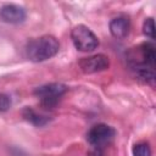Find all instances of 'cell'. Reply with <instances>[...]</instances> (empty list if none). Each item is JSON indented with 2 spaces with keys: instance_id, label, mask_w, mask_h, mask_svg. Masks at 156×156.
<instances>
[{
  "instance_id": "obj_1",
  "label": "cell",
  "mask_w": 156,
  "mask_h": 156,
  "mask_svg": "<svg viewBox=\"0 0 156 156\" xmlns=\"http://www.w3.org/2000/svg\"><path fill=\"white\" fill-rule=\"evenodd\" d=\"M60 50L58 40L52 35L30 39L26 45V56L33 62H43L54 57Z\"/></svg>"
},
{
  "instance_id": "obj_2",
  "label": "cell",
  "mask_w": 156,
  "mask_h": 156,
  "mask_svg": "<svg viewBox=\"0 0 156 156\" xmlns=\"http://www.w3.org/2000/svg\"><path fill=\"white\" fill-rule=\"evenodd\" d=\"M67 91V87L61 83H50L45 85H40L35 88L34 95L40 99V105L46 108L51 110L56 107L61 96Z\"/></svg>"
},
{
  "instance_id": "obj_3",
  "label": "cell",
  "mask_w": 156,
  "mask_h": 156,
  "mask_svg": "<svg viewBox=\"0 0 156 156\" xmlns=\"http://www.w3.org/2000/svg\"><path fill=\"white\" fill-rule=\"evenodd\" d=\"M71 38L77 48V50L83 52L94 51L99 46V39L94 34V32L84 24H78L73 27L71 32Z\"/></svg>"
},
{
  "instance_id": "obj_4",
  "label": "cell",
  "mask_w": 156,
  "mask_h": 156,
  "mask_svg": "<svg viewBox=\"0 0 156 156\" xmlns=\"http://www.w3.org/2000/svg\"><path fill=\"white\" fill-rule=\"evenodd\" d=\"M115 135H116V130L111 126L99 123L89 129V132L87 133V140L93 147L104 150V147L107 146L113 140Z\"/></svg>"
},
{
  "instance_id": "obj_5",
  "label": "cell",
  "mask_w": 156,
  "mask_h": 156,
  "mask_svg": "<svg viewBox=\"0 0 156 156\" xmlns=\"http://www.w3.org/2000/svg\"><path fill=\"white\" fill-rule=\"evenodd\" d=\"M110 66V60L104 54H96L93 56L83 57L79 61V68L85 74H91L107 69Z\"/></svg>"
},
{
  "instance_id": "obj_6",
  "label": "cell",
  "mask_w": 156,
  "mask_h": 156,
  "mask_svg": "<svg viewBox=\"0 0 156 156\" xmlns=\"http://www.w3.org/2000/svg\"><path fill=\"white\" fill-rule=\"evenodd\" d=\"M26 10L22 6H18L16 4H6L0 7V18L11 24H18L22 23L26 20Z\"/></svg>"
},
{
  "instance_id": "obj_7",
  "label": "cell",
  "mask_w": 156,
  "mask_h": 156,
  "mask_svg": "<svg viewBox=\"0 0 156 156\" xmlns=\"http://www.w3.org/2000/svg\"><path fill=\"white\" fill-rule=\"evenodd\" d=\"M139 55L141 57V61L134 62V68L135 67H155V62H156V52H155V46L151 43H143L139 48H138Z\"/></svg>"
},
{
  "instance_id": "obj_8",
  "label": "cell",
  "mask_w": 156,
  "mask_h": 156,
  "mask_svg": "<svg viewBox=\"0 0 156 156\" xmlns=\"http://www.w3.org/2000/svg\"><path fill=\"white\" fill-rule=\"evenodd\" d=\"M130 30V21L128 17L118 16L110 21V32L117 39H124Z\"/></svg>"
},
{
  "instance_id": "obj_9",
  "label": "cell",
  "mask_w": 156,
  "mask_h": 156,
  "mask_svg": "<svg viewBox=\"0 0 156 156\" xmlns=\"http://www.w3.org/2000/svg\"><path fill=\"white\" fill-rule=\"evenodd\" d=\"M22 116H23V118H24L26 121L30 122L32 124H34V126H37V127H43V126L48 124L49 121H50V118H49L48 116H44V115L38 113V112H37L35 110H33L32 107H26V108H23Z\"/></svg>"
},
{
  "instance_id": "obj_10",
  "label": "cell",
  "mask_w": 156,
  "mask_h": 156,
  "mask_svg": "<svg viewBox=\"0 0 156 156\" xmlns=\"http://www.w3.org/2000/svg\"><path fill=\"white\" fill-rule=\"evenodd\" d=\"M133 156H151V147L147 143H138L133 147Z\"/></svg>"
},
{
  "instance_id": "obj_11",
  "label": "cell",
  "mask_w": 156,
  "mask_h": 156,
  "mask_svg": "<svg viewBox=\"0 0 156 156\" xmlns=\"http://www.w3.org/2000/svg\"><path fill=\"white\" fill-rule=\"evenodd\" d=\"M143 32L150 39H155V23H154V20L152 18H146L144 21Z\"/></svg>"
},
{
  "instance_id": "obj_12",
  "label": "cell",
  "mask_w": 156,
  "mask_h": 156,
  "mask_svg": "<svg viewBox=\"0 0 156 156\" xmlns=\"http://www.w3.org/2000/svg\"><path fill=\"white\" fill-rule=\"evenodd\" d=\"M11 107V99L9 95L0 93V112H5Z\"/></svg>"
},
{
  "instance_id": "obj_13",
  "label": "cell",
  "mask_w": 156,
  "mask_h": 156,
  "mask_svg": "<svg viewBox=\"0 0 156 156\" xmlns=\"http://www.w3.org/2000/svg\"><path fill=\"white\" fill-rule=\"evenodd\" d=\"M87 156H106L105 155V152H104V150L102 149H93V150H90L88 154H87Z\"/></svg>"
}]
</instances>
